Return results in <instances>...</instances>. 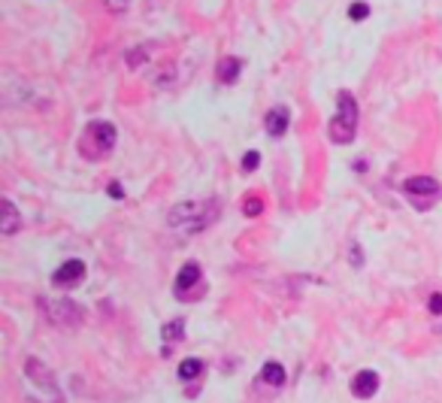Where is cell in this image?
<instances>
[{
	"mask_svg": "<svg viewBox=\"0 0 442 403\" xmlns=\"http://www.w3.org/2000/svg\"><path fill=\"white\" fill-rule=\"evenodd\" d=\"M218 212H221L218 200H182L170 209V225L176 231L197 234V231H207L218 218Z\"/></svg>",
	"mask_w": 442,
	"mask_h": 403,
	"instance_id": "cell-1",
	"label": "cell"
},
{
	"mask_svg": "<svg viewBox=\"0 0 442 403\" xmlns=\"http://www.w3.org/2000/svg\"><path fill=\"white\" fill-rule=\"evenodd\" d=\"M357 134V101L352 91H339L337 94V116L330 121V140L339 146H348Z\"/></svg>",
	"mask_w": 442,
	"mask_h": 403,
	"instance_id": "cell-2",
	"label": "cell"
},
{
	"mask_svg": "<svg viewBox=\"0 0 442 403\" xmlns=\"http://www.w3.org/2000/svg\"><path fill=\"white\" fill-rule=\"evenodd\" d=\"M116 140H118V131L112 121H91L85 127V136H82L79 149L85 152V158H103L112 152Z\"/></svg>",
	"mask_w": 442,
	"mask_h": 403,
	"instance_id": "cell-3",
	"label": "cell"
},
{
	"mask_svg": "<svg viewBox=\"0 0 442 403\" xmlns=\"http://www.w3.org/2000/svg\"><path fill=\"white\" fill-rule=\"evenodd\" d=\"M43 313L49 316L52 324H61V328H79L85 322V309L79 307L76 300H67V298H49V300H40Z\"/></svg>",
	"mask_w": 442,
	"mask_h": 403,
	"instance_id": "cell-4",
	"label": "cell"
},
{
	"mask_svg": "<svg viewBox=\"0 0 442 403\" xmlns=\"http://www.w3.org/2000/svg\"><path fill=\"white\" fill-rule=\"evenodd\" d=\"M25 376L36 385V389H43L45 394H52V400H55V403H61V391H58V385H55V376H52V370L45 367V364H40L36 358H28L25 361Z\"/></svg>",
	"mask_w": 442,
	"mask_h": 403,
	"instance_id": "cell-5",
	"label": "cell"
},
{
	"mask_svg": "<svg viewBox=\"0 0 442 403\" xmlns=\"http://www.w3.org/2000/svg\"><path fill=\"white\" fill-rule=\"evenodd\" d=\"M82 279H85V264H82L79 258L64 261L55 273H52V282H55L58 288H76V285H82Z\"/></svg>",
	"mask_w": 442,
	"mask_h": 403,
	"instance_id": "cell-6",
	"label": "cell"
},
{
	"mask_svg": "<svg viewBox=\"0 0 442 403\" xmlns=\"http://www.w3.org/2000/svg\"><path fill=\"white\" fill-rule=\"evenodd\" d=\"M200 264L197 261H188V264H182V270L176 273V298H185L191 288L200 282Z\"/></svg>",
	"mask_w": 442,
	"mask_h": 403,
	"instance_id": "cell-7",
	"label": "cell"
},
{
	"mask_svg": "<svg viewBox=\"0 0 442 403\" xmlns=\"http://www.w3.org/2000/svg\"><path fill=\"white\" fill-rule=\"evenodd\" d=\"M403 192L412 197H439V182L433 176H412L403 182Z\"/></svg>",
	"mask_w": 442,
	"mask_h": 403,
	"instance_id": "cell-8",
	"label": "cell"
},
{
	"mask_svg": "<svg viewBox=\"0 0 442 403\" xmlns=\"http://www.w3.org/2000/svg\"><path fill=\"white\" fill-rule=\"evenodd\" d=\"M376 391H379V373H376V370H361V373L352 379V394H355V397L367 400Z\"/></svg>",
	"mask_w": 442,
	"mask_h": 403,
	"instance_id": "cell-9",
	"label": "cell"
},
{
	"mask_svg": "<svg viewBox=\"0 0 442 403\" xmlns=\"http://www.w3.org/2000/svg\"><path fill=\"white\" fill-rule=\"evenodd\" d=\"M264 125H266V131H270V136H282L288 131V125H291V112H288L285 106H273V110L266 112Z\"/></svg>",
	"mask_w": 442,
	"mask_h": 403,
	"instance_id": "cell-10",
	"label": "cell"
},
{
	"mask_svg": "<svg viewBox=\"0 0 442 403\" xmlns=\"http://www.w3.org/2000/svg\"><path fill=\"white\" fill-rule=\"evenodd\" d=\"M19 227H21V216H19V209H15V203L12 200H0V234L12 237Z\"/></svg>",
	"mask_w": 442,
	"mask_h": 403,
	"instance_id": "cell-11",
	"label": "cell"
},
{
	"mask_svg": "<svg viewBox=\"0 0 442 403\" xmlns=\"http://www.w3.org/2000/svg\"><path fill=\"white\" fill-rule=\"evenodd\" d=\"M240 70H242V61H240V58H233V55H227V58H221V61H218L215 76H218V82L231 85V82H236V76H240Z\"/></svg>",
	"mask_w": 442,
	"mask_h": 403,
	"instance_id": "cell-12",
	"label": "cell"
},
{
	"mask_svg": "<svg viewBox=\"0 0 442 403\" xmlns=\"http://www.w3.org/2000/svg\"><path fill=\"white\" fill-rule=\"evenodd\" d=\"M261 379L266 385H276L279 389V385H285V367H282L279 361H266L261 367Z\"/></svg>",
	"mask_w": 442,
	"mask_h": 403,
	"instance_id": "cell-13",
	"label": "cell"
},
{
	"mask_svg": "<svg viewBox=\"0 0 442 403\" xmlns=\"http://www.w3.org/2000/svg\"><path fill=\"white\" fill-rule=\"evenodd\" d=\"M203 373V361L200 358H185L179 364V379L182 382H191V379H197Z\"/></svg>",
	"mask_w": 442,
	"mask_h": 403,
	"instance_id": "cell-14",
	"label": "cell"
},
{
	"mask_svg": "<svg viewBox=\"0 0 442 403\" xmlns=\"http://www.w3.org/2000/svg\"><path fill=\"white\" fill-rule=\"evenodd\" d=\"M161 337H164V343H179V340L185 337V322H182V318L167 322L164 328H161Z\"/></svg>",
	"mask_w": 442,
	"mask_h": 403,
	"instance_id": "cell-15",
	"label": "cell"
},
{
	"mask_svg": "<svg viewBox=\"0 0 442 403\" xmlns=\"http://www.w3.org/2000/svg\"><path fill=\"white\" fill-rule=\"evenodd\" d=\"M242 212H246V216H251V218H255V216H261V212H264L261 197H249V200H246V207H242Z\"/></svg>",
	"mask_w": 442,
	"mask_h": 403,
	"instance_id": "cell-16",
	"label": "cell"
},
{
	"mask_svg": "<svg viewBox=\"0 0 442 403\" xmlns=\"http://www.w3.org/2000/svg\"><path fill=\"white\" fill-rule=\"evenodd\" d=\"M257 164H261V155H257L255 149L246 152V158H242V170L251 173V170H257Z\"/></svg>",
	"mask_w": 442,
	"mask_h": 403,
	"instance_id": "cell-17",
	"label": "cell"
},
{
	"mask_svg": "<svg viewBox=\"0 0 442 403\" xmlns=\"http://www.w3.org/2000/svg\"><path fill=\"white\" fill-rule=\"evenodd\" d=\"M348 15H352L355 21H361V19H367V15H370V6L357 0V3H352V6H348Z\"/></svg>",
	"mask_w": 442,
	"mask_h": 403,
	"instance_id": "cell-18",
	"label": "cell"
},
{
	"mask_svg": "<svg viewBox=\"0 0 442 403\" xmlns=\"http://www.w3.org/2000/svg\"><path fill=\"white\" fill-rule=\"evenodd\" d=\"M103 3H106V6H109V10H112V12H125V10H127V6H131V0H103Z\"/></svg>",
	"mask_w": 442,
	"mask_h": 403,
	"instance_id": "cell-19",
	"label": "cell"
},
{
	"mask_svg": "<svg viewBox=\"0 0 442 403\" xmlns=\"http://www.w3.org/2000/svg\"><path fill=\"white\" fill-rule=\"evenodd\" d=\"M428 309L433 316H439L442 313V294H430V303H428Z\"/></svg>",
	"mask_w": 442,
	"mask_h": 403,
	"instance_id": "cell-20",
	"label": "cell"
},
{
	"mask_svg": "<svg viewBox=\"0 0 442 403\" xmlns=\"http://www.w3.org/2000/svg\"><path fill=\"white\" fill-rule=\"evenodd\" d=\"M109 197H125V188H121L118 182H112V185H109Z\"/></svg>",
	"mask_w": 442,
	"mask_h": 403,
	"instance_id": "cell-21",
	"label": "cell"
}]
</instances>
